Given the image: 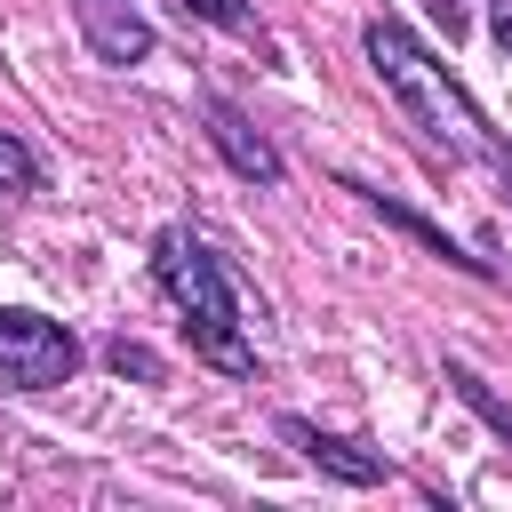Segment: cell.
I'll return each mask as SVG.
<instances>
[{"mask_svg": "<svg viewBox=\"0 0 512 512\" xmlns=\"http://www.w3.org/2000/svg\"><path fill=\"white\" fill-rule=\"evenodd\" d=\"M360 40H368V64L384 72V88L400 96V112H408V120H416V128H424L440 152L480 160V168H488V176L512 192V144H504V136L480 120V104H472V96L448 80V64H432V56H424V40H408L392 16H376Z\"/></svg>", "mask_w": 512, "mask_h": 512, "instance_id": "obj_1", "label": "cell"}, {"mask_svg": "<svg viewBox=\"0 0 512 512\" xmlns=\"http://www.w3.org/2000/svg\"><path fill=\"white\" fill-rule=\"evenodd\" d=\"M152 272H160L168 304L184 312L192 352H200L208 368H224V376H256V352H248V336H240V296H232V280H224L216 248H208L200 232L168 224V232L152 240Z\"/></svg>", "mask_w": 512, "mask_h": 512, "instance_id": "obj_2", "label": "cell"}, {"mask_svg": "<svg viewBox=\"0 0 512 512\" xmlns=\"http://www.w3.org/2000/svg\"><path fill=\"white\" fill-rule=\"evenodd\" d=\"M80 368V344L64 320H40V312H0V384L16 392H48V384H72Z\"/></svg>", "mask_w": 512, "mask_h": 512, "instance_id": "obj_3", "label": "cell"}, {"mask_svg": "<svg viewBox=\"0 0 512 512\" xmlns=\"http://www.w3.org/2000/svg\"><path fill=\"white\" fill-rule=\"evenodd\" d=\"M208 144H216V152H224L248 184H280V152H272V144H264V136H256V128L224 104V96H208Z\"/></svg>", "mask_w": 512, "mask_h": 512, "instance_id": "obj_4", "label": "cell"}, {"mask_svg": "<svg viewBox=\"0 0 512 512\" xmlns=\"http://www.w3.org/2000/svg\"><path fill=\"white\" fill-rule=\"evenodd\" d=\"M80 32L96 40L104 64H136V56H152V24L128 16L120 0H80Z\"/></svg>", "mask_w": 512, "mask_h": 512, "instance_id": "obj_5", "label": "cell"}, {"mask_svg": "<svg viewBox=\"0 0 512 512\" xmlns=\"http://www.w3.org/2000/svg\"><path fill=\"white\" fill-rule=\"evenodd\" d=\"M280 432H288V440H296V448H304L312 464H328L336 480H352V488H368V480H384V464H376V456H352L344 440H328V432H312L304 416H280Z\"/></svg>", "mask_w": 512, "mask_h": 512, "instance_id": "obj_6", "label": "cell"}, {"mask_svg": "<svg viewBox=\"0 0 512 512\" xmlns=\"http://www.w3.org/2000/svg\"><path fill=\"white\" fill-rule=\"evenodd\" d=\"M448 384H456V392H464V400H472V408H480V416H488V424H496V432L512 440V408H504V400H496V392H488V384H480L472 368H456V360H448Z\"/></svg>", "mask_w": 512, "mask_h": 512, "instance_id": "obj_7", "label": "cell"}, {"mask_svg": "<svg viewBox=\"0 0 512 512\" xmlns=\"http://www.w3.org/2000/svg\"><path fill=\"white\" fill-rule=\"evenodd\" d=\"M32 184H40V160L0 128V192H32Z\"/></svg>", "mask_w": 512, "mask_h": 512, "instance_id": "obj_8", "label": "cell"}, {"mask_svg": "<svg viewBox=\"0 0 512 512\" xmlns=\"http://www.w3.org/2000/svg\"><path fill=\"white\" fill-rule=\"evenodd\" d=\"M184 16H200V24H216V32H248V8L240 0H176Z\"/></svg>", "mask_w": 512, "mask_h": 512, "instance_id": "obj_9", "label": "cell"}, {"mask_svg": "<svg viewBox=\"0 0 512 512\" xmlns=\"http://www.w3.org/2000/svg\"><path fill=\"white\" fill-rule=\"evenodd\" d=\"M112 368H120V376H128V368H136V376H152V352H136V344H112Z\"/></svg>", "mask_w": 512, "mask_h": 512, "instance_id": "obj_10", "label": "cell"}, {"mask_svg": "<svg viewBox=\"0 0 512 512\" xmlns=\"http://www.w3.org/2000/svg\"><path fill=\"white\" fill-rule=\"evenodd\" d=\"M488 24H496V40L512 48V0H496V16H488Z\"/></svg>", "mask_w": 512, "mask_h": 512, "instance_id": "obj_11", "label": "cell"}, {"mask_svg": "<svg viewBox=\"0 0 512 512\" xmlns=\"http://www.w3.org/2000/svg\"><path fill=\"white\" fill-rule=\"evenodd\" d=\"M432 8H440V16H448V24H456V8H448V0H432Z\"/></svg>", "mask_w": 512, "mask_h": 512, "instance_id": "obj_12", "label": "cell"}]
</instances>
